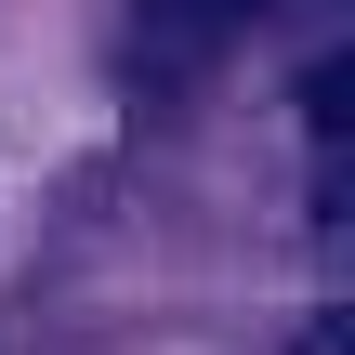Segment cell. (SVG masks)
Masks as SVG:
<instances>
[{
    "mask_svg": "<svg viewBox=\"0 0 355 355\" xmlns=\"http://www.w3.org/2000/svg\"><path fill=\"white\" fill-rule=\"evenodd\" d=\"M290 355H355V303H329V316H303V329H290Z\"/></svg>",
    "mask_w": 355,
    "mask_h": 355,
    "instance_id": "cell-4",
    "label": "cell"
},
{
    "mask_svg": "<svg viewBox=\"0 0 355 355\" xmlns=\"http://www.w3.org/2000/svg\"><path fill=\"white\" fill-rule=\"evenodd\" d=\"M303 132H316V145H355V40L303 66Z\"/></svg>",
    "mask_w": 355,
    "mask_h": 355,
    "instance_id": "cell-1",
    "label": "cell"
},
{
    "mask_svg": "<svg viewBox=\"0 0 355 355\" xmlns=\"http://www.w3.org/2000/svg\"><path fill=\"white\" fill-rule=\"evenodd\" d=\"M316 237H329V250L355 263V145L329 158V171H316Z\"/></svg>",
    "mask_w": 355,
    "mask_h": 355,
    "instance_id": "cell-3",
    "label": "cell"
},
{
    "mask_svg": "<svg viewBox=\"0 0 355 355\" xmlns=\"http://www.w3.org/2000/svg\"><path fill=\"white\" fill-rule=\"evenodd\" d=\"M277 0H145V40L171 53V40H224V26H263Z\"/></svg>",
    "mask_w": 355,
    "mask_h": 355,
    "instance_id": "cell-2",
    "label": "cell"
}]
</instances>
